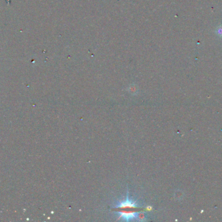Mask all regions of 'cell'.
Here are the masks:
<instances>
[{
	"label": "cell",
	"mask_w": 222,
	"mask_h": 222,
	"mask_svg": "<svg viewBox=\"0 0 222 222\" xmlns=\"http://www.w3.org/2000/svg\"><path fill=\"white\" fill-rule=\"evenodd\" d=\"M215 33L218 37H220V38H221L222 37V25H220L217 26L215 29Z\"/></svg>",
	"instance_id": "3957f363"
},
{
	"label": "cell",
	"mask_w": 222,
	"mask_h": 222,
	"mask_svg": "<svg viewBox=\"0 0 222 222\" xmlns=\"http://www.w3.org/2000/svg\"><path fill=\"white\" fill-rule=\"evenodd\" d=\"M118 214L120 215L119 217L122 218L123 220L129 221L131 220H133L134 218H138V212H118Z\"/></svg>",
	"instance_id": "6da1fadb"
},
{
	"label": "cell",
	"mask_w": 222,
	"mask_h": 222,
	"mask_svg": "<svg viewBox=\"0 0 222 222\" xmlns=\"http://www.w3.org/2000/svg\"><path fill=\"white\" fill-rule=\"evenodd\" d=\"M138 206L137 203L132 200H129L128 197L125 200L119 201L118 204L116 205V207H125V206H129V207H137Z\"/></svg>",
	"instance_id": "7a4b0ae2"
}]
</instances>
